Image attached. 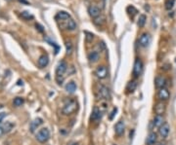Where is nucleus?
<instances>
[{
	"label": "nucleus",
	"instance_id": "obj_1",
	"mask_svg": "<svg viewBox=\"0 0 176 145\" xmlns=\"http://www.w3.org/2000/svg\"><path fill=\"white\" fill-rule=\"evenodd\" d=\"M78 109V103L75 99H69L64 104V107L62 109V113L64 115L69 116L74 114V112H77Z\"/></svg>",
	"mask_w": 176,
	"mask_h": 145
},
{
	"label": "nucleus",
	"instance_id": "obj_2",
	"mask_svg": "<svg viewBox=\"0 0 176 145\" xmlns=\"http://www.w3.org/2000/svg\"><path fill=\"white\" fill-rule=\"evenodd\" d=\"M49 138H50V132L47 128H43V129H39L38 132L36 134V139H37L38 142H40V143L47 142Z\"/></svg>",
	"mask_w": 176,
	"mask_h": 145
},
{
	"label": "nucleus",
	"instance_id": "obj_3",
	"mask_svg": "<svg viewBox=\"0 0 176 145\" xmlns=\"http://www.w3.org/2000/svg\"><path fill=\"white\" fill-rule=\"evenodd\" d=\"M143 72V62L140 59H136L133 65V76L138 78Z\"/></svg>",
	"mask_w": 176,
	"mask_h": 145
},
{
	"label": "nucleus",
	"instance_id": "obj_4",
	"mask_svg": "<svg viewBox=\"0 0 176 145\" xmlns=\"http://www.w3.org/2000/svg\"><path fill=\"white\" fill-rule=\"evenodd\" d=\"M67 69H68V64H67V62L65 60H61V62H59L58 65H57V67H56V77L57 78L63 77V75L66 73Z\"/></svg>",
	"mask_w": 176,
	"mask_h": 145
},
{
	"label": "nucleus",
	"instance_id": "obj_5",
	"mask_svg": "<svg viewBox=\"0 0 176 145\" xmlns=\"http://www.w3.org/2000/svg\"><path fill=\"white\" fill-rule=\"evenodd\" d=\"M95 75L98 79H105L108 76V69L105 65H99L95 70Z\"/></svg>",
	"mask_w": 176,
	"mask_h": 145
},
{
	"label": "nucleus",
	"instance_id": "obj_6",
	"mask_svg": "<svg viewBox=\"0 0 176 145\" xmlns=\"http://www.w3.org/2000/svg\"><path fill=\"white\" fill-rule=\"evenodd\" d=\"M157 98L160 101H166L170 98V93L166 88H162V89H159V91H157Z\"/></svg>",
	"mask_w": 176,
	"mask_h": 145
},
{
	"label": "nucleus",
	"instance_id": "obj_7",
	"mask_svg": "<svg viewBox=\"0 0 176 145\" xmlns=\"http://www.w3.org/2000/svg\"><path fill=\"white\" fill-rule=\"evenodd\" d=\"M154 110H155V113H156V115H162V116H163V114H165V111H166V104L165 103V101L157 102V103L155 105Z\"/></svg>",
	"mask_w": 176,
	"mask_h": 145
},
{
	"label": "nucleus",
	"instance_id": "obj_8",
	"mask_svg": "<svg viewBox=\"0 0 176 145\" xmlns=\"http://www.w3.org/2000/svg\"><path fill=\"white\" fill-rule=\"evenodd\" d=\"M151 43V35L149 33H143L139 38V45L143 48H146Z\"/></svg>",
	"mask_w": 176,
	"mask_h": 145
},
{
	"label": "nucleus",
	"instance_id": "obj_9",
	"mask_svg": "<svg viewBox=\"0 0 176 145\" xmlns=\"http://www.w3.org/2000/svg\"><path fill=\"white\" fill-rule=\"evenodd\" d=\"M124 132H125V124L123 121H118L114 126V132L117 137H121V135H123Z\"/></svg>",
	"mask_w": 176,
	"mask_h": 145
},
{
	"label": "nucleus",
	"instance_id": "obj_10",
	"mask_svg": "<svg viewBox=\"0 0 176 145\" xmlns=\"http://www.w3.org/2000/svg\"><path fill=\"white\" fill-rule=\"evenodd\" d=\"M99 93H100V96H101L102 98L104 99H110L111 98V93H110V90L108 89L107 87L104 86V85H100L99 86Z\"/></svg>",
	"mask_w": 176,
	"mask_h": 145
},
{
	"label": "nucleus",
	"instance_id": "obj_11",
	"mask_svg": "<svg viewBox=\"0 0 176 145\" xmlns=\"http://www.w3.org/2000/svg\"><path fill=\"white\" fill-rule=\"evenodd\" d=\"M169 132H170V127L167 123H165L159 129V134L162 138H166L168 137Z\"/></svg>",
	"mask_w": 176,
	"mask_h": 145
},
{
	"label": "nucleus",
	"instance_id": "obj_12",
	"mask_svg": "<svg viewBox=\"0 0 176 145\" xmlns=\"http://www.w3.org/2000/svg\"><path fill=\"white\" fill-rule=\"evenodd\" d=\"M165 123V118H163V116L156 115L154 118V120H153V127H154V129H159Z\"/></svg>",
	"mask_w": 176,
	"mask_h": 145
},
{
	"label": "nucleus",
	"instance_id": "obj_13",
	"mask_svg": "<svg viewBox=\"0 0 176 145\" xmlns=\"http://www.w3.org/2000/svg\"><path fill=\"white\" fill-rule=\"evenodd\" d=\"M42 124H43V120H42L41 118H35V119L30 123V126H29L30 132H34L35 129H37V128H39Z\"/></svg>",
	"mask_w": 176,
	"mask_h": 145
},
{
	"label": "nucleus",
	"instance_id": "obj_14",
	"mask_svg": "<svg viewBox=\"0 0 176 145\" xmlns=\"http://www.w3.org/2000/svg\"><path fill=\"white\" fill-rule=\"evenodd\" d=\"M48 63H49V57H48L47 55H42V56L39 57V59L37 60L38 67L44 68L48 65Z\"/></svg>",
	"mask_w": 176,
	"mask_h": 145
},
{
	"label": "nucleus",
	"instance_id": "obj_15",
	"mask_svg": "<svg viewBox=\"0 0 176 145\" xmlns=\"http://www.w3.org/2000/svg\"><path fill=\"white\" fill-rule=\"evenodd\" d=\"M166 79L163 76H157L155 79V85H156L157 89H162V88H165L166 86Z\"/></svg>",
	"mask_w": 176,
	"mask_h": 145
},
{
	"label": "nucleus",
	"instance_id": "obj_16",
	"mask_svg": "<svg viewBox=\"0 0 176 145\" xmlns=\"http://www.w3.org/2000/svg\"><path fill=\"white\" fill-rule=\"evenodd\" d=\"M157 142V134L154 132H150L146 138V144L147 145H155Z\"/></svg>",
	"mask_w": 176,
	"mask_h": 145
},
{
	"label": "nucleus",
	"instance_id": "obj_17",
	"mask_svg": "<svg viewBox=\"0 0 176 145\" xmlns=\"http://www.w3.org/2000/svg\"><path fill=\"white\" fill-rule=\"evenodd\" d=\"M88 13H89V16L93 19H96L97 17L100 16V9L95 5H91L89 8H88Z\"/></svg>",
	"mask_w": 176,
	"mask_h": 145
},
{
	"label": "nucleus",
	"instance_id": "obj_18",
	"mask_svg": "<svg viewBox=\"0 0 176 145\" xmlns=\"http://www.w3.org/2000/svg\"><path fill=\"white\" fill-rule=\"evenodd\" d=\"M100 59V54L97 52V51H92V52H90L88 54V59H89L90 62H97Z\"/></svg>",
	"mask_w": 176,
	"mask_h": 145
},
{
	"label": "nucleus",
	"instance_id": "obj_19",
	"mask_svg": "<svg viewBox=\"0 0 176 145\" xmlns=\"http://www.w3.org/2000/svg\"><path fill=\"white\" fill-rule=\"evenodd\" d=\"M65 88H66L67 93H75V91H77V84H75V82H74V81H71V82H69L68 84H67Z\"/></svg>",
	"mask_w": 176,
	"mask_h": 145
},
{
	"label": "nucleus",
	"instance_id": "obj_20",
	"mask_svg": "<svg viewBox=\"0 0 176 145\" xmlns=\"http://www.w3.org/2000/svg\"><path fill=\"white\" fill-rule=\"evenodd\" d=\"M100 118H101V111H100L98 107H94L90 119L92 121H97V120H99Z\"/></svg>",
	"mask_w": 176,
	"mask_h": 145
},
{
	"label": "nucleus",
	"instance_id": "obj_21",
	"mask_svg": "<svg viewBox=\"0 0 176 145\" xmlns=\"http://www.w3.org/2000/svg\"><path fill=\"white\" fill-rule=\"evenodd\" d=\"M136 88H137V82H136L135 80H131L130 82H128L126 86V91L128 92L129 93H131L133 92H135Z\"/></svg>",
	"mask_w": 176,
	"mask_h": 145
},
{
	"label": "nucleus",
	"instance_id": "obj_22",
	"mask_svg": "<svg viewBox=\"0 0 176 145\" xmlns=\"http://www.w3.org/2000/svg\"><path fill=\"white\" fill-rule=\"evenodd\" d=\"M69 18H71V16H69V13H67V12H59L58 14H57V16H56V19H59L61 21H66V20H69Z\"/></svg>",
	"mask_w": 176,
	"mask_h": 145
},
{
	"label": "nucleus",
	"instance_id": "obj_23",
	"mask_svg": "<svg viewBox=\"0 0 176 145\" xmlns=\"http://www.w3.org/2000/svg\"><path fill=\"white\" fill-rule=\"evenodd\" d=\"M146 21H147V17L145 16V15H140V16H139V19H138V22H137V25L139 28H143L145 25V23H146Z\"/></svg>",
	"mask_w": 176,
	"mask_h": 145
},
{
	"label": "nucleus",
	"instance_id": "obj_24",
	"mask_svg": "<svg viewBox=\"0 0 176 145\" xmlns=\"http://www.w3.org/2000/svg\"><path fill=\"white\" fill-rule=\"evenodd\" d=\"M67 28L69 30H72V31L77 28V23H75V22L72 19H69L68 22H67Z\"/></svg>",
	"mask_w": 176,
	"mask_h": 145
},
{
	"label": "nucleus",
	"instance_id": "obj_25",
	"mask_svg": "<svg viewBox=\"0 0 176 145\" xmlns=\"http://www.w3.org/2000/svg\"><path fill=\"white\" fill-rule=\"evenodd\" d=\"M24 103H25V100H24L23 98H20V96H17V98H15L14 100H13V104L15 105V106H17V107L22 106Z\"/></svg>",
	"mask_w": 176,
	"mask_h": 145
},
{
	"label": "nucleus",
	"instance_id": "obj_26",
	"mask_svg": "<svg viewBox=\"0 0 176 145\" xmlns=\"http://www.w3.org/2000/svg\"><path fill=\"white\" fill-rule=\"evenodd\" d=\"M104 22H105V19H104V17H102V16L97 17L96 19H94V21H93V23H95L96 25H98V26L103 25Z\"/></svg>",
	"mask_w": 176,
	"mask_h": 145
},
{
	"label": "nucleus",
	"instance_id": "obj_27",
	"mask_svg": "<svg viewBox=\"0 0 176 145\" xmlns=\"http://www.w3.org/2000/svg\"><path fill=\"white\" fill-rule=\"evenodd\" d=\"M175 4V0H166L165 3V7L166 10H171Z\"/></svg>",
	"mask_w": 176,
	"mask_h": 145
},
{
	"label": "nucleus",
	"instance_id": "obj_28",
	"mask_svg": "<svg viewBox=\"0 0 176 145\" xmlns=\"http://www.w3.org/2000/svg\"><path fill=\"white\" fill-rule=\"evenodd\" d=\"M21 17H22L24 20H30V19H32V18H33L32 15L29 14L28 11L22 12V14H21Z\"/></svg>",
	"mask_w": 176,
	"mask_h": 145
},
{
	"label": "nucleus",
	"instance_id": "obj_29",
	"mask_svg": "<svg viewBox=\"0 0 176 145\" xmlns=\"http://www.w3.org/2000/svg\"><path fill=\"white\" fill-rule=\"evenodd\" d=\"M2 127H3V129H4V132H9V131H11L12 128L14 127V125H13L12 123H10V122H7V123H6V125L2 126Z\"/></svg>",
	"mask_w": 176,
	"mask_h": 145
},
{
	"label": "nucleus",
	"instance_id": "obj_30",
	"mask_svg": "<svg viewBox=\"0 0 176 145\" xmlns=\"http://www.w3.org/2000/svg\"><path fill=\"white\" fill-rule=\"evenodd\" d=\"M66 49H67V54H68V55H71L72 52V45L71 42H67L66 43Z\"/></svg>",
	"mask_w": 176,
	"mask_h": 145
},
{
	"label": "nucleus",
	"instance_id": "obj_31",
	"mask_svg": "<svg viewBox=\"0 0 176 145\" xmlns=\"http://www.w3.org/2000/svg\"><path fill=\"white\" fill-rule=\"evenodd\" d=\"M86 40L88 41V42H91L93 40V38H94V35L93 34H91V33H89V32H86Z\"/></svg>",
	"mask_w": 176,
	"mask_h": 145
},
{
	"label": "nucleus",
	"instance_id": "obj_32",
	"mask_svg": "<svg viewBox=\"0 0 176 145\" xmlns=\"http://www.w3.org/2000/svg\"><path fill=\"white\" fill-rule=\"evenodd\" d=\"M117 112V108L116 107V108H114L113 111H112V113H111V115H110V120H113L114 119V117L116 116Z\"/></svg>",
	"mask_w": 176,
	"mask_h": 145
},
{
	"label": "nucleus",
	"instance_id": "obj_33",
	"mask_svg": "<svg viewBox=\"0 0 176 145\" xmlns=\"http://www.w3.org/2000/svg\"><path fill=\"white\" fill-rule=\"evenodd\" d=\"M5 117H6V113H0V126H1L2 121L4 120Z\"/></svg>",
	"mask_w": 176,
	"mask_h": 145
},
{
	"label": "nucleus",
	"instance_id": "obj_34",
	"mask_svg": "<svg viewBox=\"0 0 176 145\" xmlns=\"http://www.w3.org/2000/svg\"><path fill=\"white\" fill-rule=\"evenodd\" d=\"M36 28H38V30H39L40 32H43V31H44L43 28H42V26H41L40 25H39V23H36Z\"/></svg>",
	"mask_w": 176,
	"mask_h": 145
},
{
	"label": "nucleus",
	"instance_id": "obj_35",
	"mask_svg": "<svg viewBox=\"0 0 176 145\" xmlns=\"http://www.w3.org/2000/svg\"><path fill=\"white\" fill-rule=\"evenodd\" d=\"M4 132H4V129H3V127L0 126V137H1L3 134H4Z\"/></svg>",
	"mask_w": 176,
	"mask_h": 145
},
{
	"label": "nucleus",
	"instance_id": "obj_36",
	"mask_svg": "<svg viewBox=\"0 0 176 145\" xmlns=\"http://www.w3.org/2000/svg\"><path fill=\"white\" fill-rule=\"evenodd\" d=\"M21 2H23V3H26V4H28V1H26V0H20Z\"/></svg>",
	"mask_w": 176,
	"mask_h": 145
},
{
	"label": "nucleus",
	"instance_id": "obj_37",
	"mask_svg": "<svg viewBox=\"0 0 176 145\" xmlns=\"http://www.w3.org/2000/svg\"><path fill=\"white\" fill-rule=\"evenodd\" d=\"M71 145H79L78 143H72V144H71Z\"/></svg>",
	"mask_w": 176,
	"mask_h": 145
}]
</instances>
